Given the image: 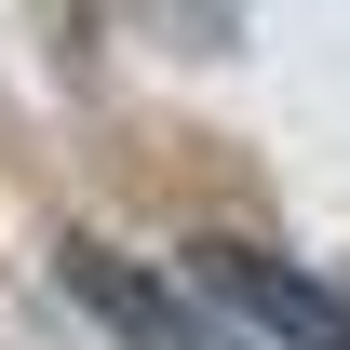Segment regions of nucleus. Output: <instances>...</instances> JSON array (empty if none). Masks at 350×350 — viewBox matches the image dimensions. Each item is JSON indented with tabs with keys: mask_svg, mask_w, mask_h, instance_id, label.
<instances>
[{
	"mask_svg": "<svg viewBox=\"0 0 350 350\" xmlns=\"http://www.w3.org/2000/svg\"><path fill=\"white\" fill-rule=\"evenodd\" d=\"M68 297L94 310V323H108V337H135V350H229V323H202V310L175 297V283H148V269H122L108 256V243H68Z\"/></svg>",
	"mask_w": 350,
	"mask_h": 350,
	"instance_id": "nucleus-2",
	"label": "nucleus"
},
{
	"mask_svg": "<svg viewBox=\"0 0 350 350\" xmlns=\"http://www.w3.org/2000/svg\"><path fill=\"white\" fill-rule=\"evenodd\" d=\"M189 283H202L229 323L283 337V350H350V297L310 283L297 256H269V243H189Z\"/></svg>",
	"mask_w": 350,
	"mask_h": 350,
	"instance_id": "nucleus-1",
	"label": "nucleus"
}]
</instances>
